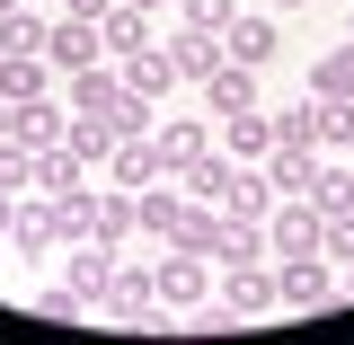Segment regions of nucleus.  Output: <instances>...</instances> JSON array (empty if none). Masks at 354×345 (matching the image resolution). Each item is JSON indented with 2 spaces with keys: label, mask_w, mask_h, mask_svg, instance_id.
<instances>
[{
  "label": "nucleus",
  "mask_w": 354,
  "mask_h": 345,
  "mask_svg": "<svg viewBox=\"0 0 354 345\" xmlns=\"http://www.w3.org/2000/svg\"><path fill=\"white\" fill-rule=\"evenodd\" d=\"M274 292H283V310H328L337 301V274H328L319 248H292V257H274Z\"/></svg>",
  "instance_id": "nucleus-1"
},
{
  "label": "nucleus",
  "mask_w": 354,
  "mask_h": 345,
  "mask_svg": "<svg viewBox=\"0 0 354 345\" xmlns=\"http://www.w3.org/2000/svg\"><path fill=\"white\" fill-rule=\"evenodd\" d=\"M310 204H319V213H354V160H319Z\"/></svg>",
  "instance_id": "nucleus-25"
},
{
  "label": "nucleus",
  "mask_w": 354,
  "mask_h": 345,
  "mask_svg": "<svg viewBox=\"0 0 354 345\" xmlns=\"http://www.w3.org/2000/svg\"><path fill=\"white\" fill-rule=\"evenodd\" d=\"M177 204H186V195H177L169 177H151V186L133 195V221H142V239H169V230H177Z\"/></svg>",
  "instance_id": "nucleus-21"
},
{
  "label": "nucleus",
  "mask_w": 354,
  "mask_h": 345,
  "mask_svg": "<svg viewBox=\"0 0 354 345\" xmlns=\"http://www.w3.org/2000/svg\"><path fill=\"white\" fill-rule=\"evenodd\" d=\"M257 257H274L266 221H221V248H213V265H257Z\"/></svg>",
  "instance_id": "nucleus-24"
},
{
  "label": "nucleus",
  "mask_w": 354,
  "mask_h": 345,
  "mask_svg": "<svg viewBox=\"0 0 354 345\" xmlns=\"http://www.w3.org/2000/svg\"><path fill=\"white\" fill-rule=\"evenodd\" d=\"M0 195H36V151L27 142H0Z\"/></svg>",
  "instance_id": "nucleus-33"
},
{
  "label": "nucleus",
  "mask_w": 354,
  "mask_h": 345,
  "mask_svg": "<svg viewBox=\"0 0 354 345\" xmlns=\"http://www.w3.org/2000/svg\"><path fill=\"white\" fill-rule=\"evenodd\" d=\"M274 18H248V9H230V27H221V53H230V62H239V71H266V62H274Z\"/></svg>",
  "instance_id": "nucleus-5"
},
{
  "label": "nucleus",
  "mask_w": 354,
  "mask_h": 345,
  "mask_svg": "<svg viewBox=\"0 0 354 345\" xmlns=\"http://www.w3.org/2000/svg\"><path fill=\"white\" fill-rule=\"evenodd\" d=\"M27 9H53V0H27Z\"/></svg>",
  "instance_id": "nucleus-44"
},
{
  "label": "nucleus",
  "mask_w": 354,
  "mask_h": 345,
  "mask_svg": "<svg viewBox=\"0 0 354 345\" xmlns=\"http://www.w3.org/2000/svg\"><path fill=\"white\" fill-rule=\"evenodd\" d=\"M9 248H27V257H36V248H62V213H53V195H27V204H18Z\"/></svg>",
  "instance_id": "nucleus-11"
},
{
  "label": "nucleus",
  "mask_w": 354,
  "mask_h": 345,
  "mask_svg": "<svg viewBox=\"0 0 354 345\" xmlns=\"http://www.w3.org/2000/svg\"><path fill=\"white\" fill-rule=\"evenodd\" d=\"M53 213H62V248H80L88 221H97V186H80V195H53Z\"/></svg>",
  "instance_id": "nucleus-31"
},
{
  "label": "nucleus",
  "mask_w": 354,
  "mask_h": 345,
  "mask_svg": "<svg viewBox=\"0 0 354 345\" xmlns=\"http://www.w3.org/2000/svg\"><path fill=\"white\" fill-rule=\"evenodd\" d=\"M115 71H124V88H133V97H151V106H160V97L177 88V62H169V44H142V53H124V62H115Z\"/></svg>",
  "instance_id": "nucleus-8"
},
{
  "label": "nucleus",
  "mask_w": 354,
  "mask_h": 345,
  "mask_svg": "<svg viewBox=\"0 0 354 345\" xmlns=\"http://www.w3.org/2000/svg\"><path fill=\"white\" fill-rule=\"evenodd\" d=\"M319 151H354V97H319Z\"/></svg>",
  "instance_id": "nucleus-32"
},
{
  "label": "nucleus",
  "mask_w": 354,
  "mask_h": 345,
  "mask_svg": "<svg viewBox=\"0 0 354 345\" xmlns=\"http://www.w3.org/2000/svg\"><path fill=\"white\" fill-rule=\"evenodd\" d=\"M160 310V283L142 274V265H115V283H106V319H151Z\"/></svg>",
  "instance_id": "nucleus-19"
},
{
  "label": "nucleus",
  "mask_w": 354,
  "mask_h": 345,
  "mask_svg": "<svg viewBox=\"0 0 354 345\" xmlns=\"http://www.w3.org/2000/svg\"><path fill=\"white\" fill-rule=\"evenodd\" d=\"M0 142H9V97H0Z\"/></svg>",
  "instance_id": "nucleus-41"
},
{
  "label": "nucleus",
  "mask_w": 354,
  "mask_h": 345,
  "mask_svg": "<svg viewBox=\"0 0 354 345\" xmlns=\"http://www.w3.org/2000/svg\"><path fill=\"white\" fill-rule=\"evenodd\" d=\"M346 44H354V18H346Z\"/></svg>",
  "instance_id": "nucleus-45"
},
{
  "label": "nucleus",
  "mask_w": 354,
  "mask_h": 345,
  "mask_svg": "<svg viewBox=\"0 0 354 345\" xmlns=\"http://www.w3.org/2000/svg\"><path fill=\"white\" fill-rule=\"evenodd\" d=\"M115 88H124V71H115V62L71 71V115H106V106H115Z\"/></svg>",
  "instance_id": "nucleus-23"
},
{
  "label": "nucleus",
  "mask_w": 354,
  "mask_h": 345,
  "mask_svg": "<svg viewBox=\"0 0 354 345\" xmlns=\"http://www.w3.org/2000/svg\"><path fill=\"white\" fill-rule=\"evenodd\" d=\"M230 177H239V160H230V151L213 142V151L186 169V195H195V204H221V186H230Z\"/></svg>",
  "instance_id": "nucleus-28"
},
{
  "label": "nucleus",
  "mask_w": 354,
  "mask_h": 345,
  "mask_svg": "<svg viewBox=\"0 0 354 345\" xmlns=\"http://www.w3.org/2000/svg\"><path fill=\"white\" fill-rule=\"evenodd\" d=\"M221 204H195V195H186V204H177V230H169V248H195V257H213L221 248Z\"/></svg>",
  "instance_id": "nucleus-14"
},
{
  "label": "nucleus",
  "mask_w": 354,
  "mask_h": 345,
  "mask_svg": "<svg viewBox=\"0 0 354 345\" xmlns=\"http://www.w3.org/2000/svg\"><path fill=\"white\" fill-rule=\"evenodd\" d=\"M97 177H106V186H124V195H142L151 177H169V169H160V151H151V142H115Z\"/></svg>",
  "instance_id": "nucleus-15"
},
{
  "label": "nucleus",
  "mask_w": 354,
  "mask_h": 345,
  "mask_svg": "<svg viewBox=\"0 0 354 345\" xmlns=\"http://www.w3.org/2000/svg\"><path fill=\"white\" fill-rule=\"evenodd\" d=\"M213 142L230 151V160H248V169H257L266 151H274V115H266V106H248V115H221V124H213Z\"/></svg>",
  "instance_id": "nucleus-7"
},
{
  "label": "nucleus",
  "mask_w": 354,
  "mask_h": 345,
  "mask_svg": "<svg viewBox=\"0 0 354 345\" xmlns=\"http://www.w3.org/2000/svg\"><path fill=\"white\" fill-rule=\"evenodd\" d=\"M266 177H274V195H310V177H319V151H266Z\"/></svg>",
  "instance_id": "nucleus-26"
},
{
  "label": "nucleus",
  "mask_w": 354,
  "mask_h": 345,
  "mask_svg": "<svg viewBox=\"0 0 354 345\" xmlns=\"http://www.w3.org/2000/svg\"><path fill=\"white\" fill-rule=\"evenodd\" d=\"M319 257H328V265H354V213H319Z\"/></svg>",
  "instance_id": "nucleus-35"
},
{
  "label": "nucleus",
  "mask_w": 354,
  "mask_h": 345,
  "mask_svg": "<svg viewBox=\"0 0 354 345\" xmlns=\"http://www.w3.org/2000/svg\"><path fill=\"white\" fill-rule=\"evenodd\" d=\"M169 62H177V80H195V88H204L221 62H230V53H221L213 27H186V36H169Z\"/></svg>",
  "instance_id": "nucleus-9"
},
{
  "label": "nucleus",
  "mask_w": 354,
  "mask_h": 345,
  "mask_svg": "<svg viewBox=\"0 0 354 345\" xmlns=\"http://www.w3.org/2000/svg\"><path fill=\"white\" fill-rule=\"evenodd\" d=\"M62 142H71V151H80L88 169H106V151H115V133L97 124V115H71V133H62Z\"/></svg>",
  "instance_id": "nucleus-34"
},
{
  "label": "nucleus",
  "mask_w": 354,
  "mask_h": 345,
  "mask_svg": "<svg viewBox=\"0 0 354 345\" xmlns=\"http://www.w3.org/2000/svg\"><path fill=\"white\" fill-rule=\"evenodd\" d=\"M151 151H160L169 177H186L204 151H213V115H160V124H151Z\"/></svg>",
  "instance_id": "nucleus-3"
},
{
  "label": "nucleus",
  "mask_w": 354,
  "mask_h": 345,
  "mask_svg": "<svg viewBox=\"0 0 354 345\" xmlns=\"http://www.w3.org/2000/svg\"><path fill=\"white\" fill-rule=\"evenodd\" d=\"M9 9H27V0H0V18H9Z\"/></svg>",
  "instance_id": "nucleus-43"
},
{
  "label": "nucleus",
  "mask_w": 354,
  "mask_h": 345,
  "mask_svg": "<svg viewBox=\"0 0 354 345\" xmlns=\"http://www.w3.org/2000/svg\"><path fill=\"white\" fill-rule=\"evenodd\" d=\"M62 133H71V115H62V106H44V97L9 106V142H27V151H53Z\"/></svg>",
  "instance_id": "nucleus-13"
},
{
  "label": "nucleus",
  "mask_w": 354,
  "mask_h": 345,
  "mask_svg": "<svg viewBox=\"0 0 354 345\" xmlns=\"http://www.w3.org/2000/svg\"><path fill=\"white\" fill-rule=\"evenodd\" d=\"M44 62L71 80V71H88V62H106V44H97L88 18H53V27H44Z\"/></svg>",
  "instance_id": "nucleus-4"
},
{
  "label": "nucleus",
  "mask_w": 354,
  "mask_h": 345,
  "mask_svg": "<svg viewBox=\"0 0 354 345\" xmlns=\"http://www.w3.org/2000/svg\"><path fill=\"white\" fill-rule=\"evenodd\" d=\"M221 213H230V221H266V213H274V177H266V160H257V169L239 160V177L221 186Z\"/></svg>",
  "instance_id": "nucleus-10"
},
{
  "label": "nucleus",
  "mask_w": 354,
  "mask_h": 345,
  "mask_svg": "<svg viewBox=\"0 0 354 345\" xmlns=\"http://www.w3.org/2000/svg\"><path fill=\"white\" fill-rule=\"evenodd\" d=\"M204 106H213V115H248V106H266V97H257V71L221 62L213 80H204Z\"/></svg>",
  "instance_id": "nucleus-17"
},
{
  "label": "nucleus",
  "mask_w": 354,
  "mask_h": 345,
  "mask_svg": "<svg viewBox=\"0 0 354 345\" xmlns=\"http://www.w3.org/2000/svg\"><path fill=\"white\" fill-rule=\"evenodd\" d=\"M230 9H239V0H177V18H186V27H230Z\"/></svg>",
  "instance_id": "nucleus-37"
},
{
  "label": "nucleus",
  "mask_w": 354,
  "mask_h": 345,
  "mask_svg": "<svg viewBox=\"0 0 354 345\" xmlns=\"http://www.w3.org/2000/svg\"><path fill=\"white\" fill-rule=\"evenodd\" d=\"M337 292H346V301H354V265H346V283H337Z\"/></svg>",
  "instance_id": "nucleus-42"
},
{
  "label": "nucleus",
  "mask_w": 354,
  "mask_h": 345,
  "mask_svg": "<svg viewBox=\"0 0 354 345\" xmlns=\"http://www.w3.org/2000/svg\"><path fill=\"white\" fill-rule=\"evenodd\" d=\"M9 221H18V195H0V239H9Z\"/></svg>",
  "instance_id": "nucleus-39"
},
{
  "label": "nucleus",
  "mask_w": 354,
  "mask_h": 345,
  "mask_svg": "<svg viewBox=\"0 0 354 345\" xmlns=\"http://www.w3.org/2000/svg\"><path fill=\"white\" fill-rule=\"evenodd\" d=\"M151 283H160V310H204V301H213V257H195V248H169Z\"/></svg>",
  "instance_id": "nucleus-2"
},
{
  "label": "nucleus",
  "mask_w": 354,
  "mask_h": 345,
  "mask_svg": "<svg viewBox=\"0 0 354 345\" xmlns=\"http://www.w3.org/2000/svg\"><path fill=\"white\" fill-rule=\"evenodd\" d=\"M80 292H71V283H44V292H36V319H53V328H62V319H80Z\"/></svg>",
  "instance_id": "nucleus-36"
},
{
  "label": "nucleus",
  "mask_w": 354,
  "mask_h": 345,
  "mask_svg": "<svg viewBox=\"0 0 354 345\" xmlns=\"http://www.w3.org/2000/svg\"><path fill=\"white\" fill-rule=\"evenodd\" d=\"M310 97H354V44H328L310 62Z\"/></svg>",
  "instance_id": "nucleus-27"
},
{
  "label": "nucleus",
  "mask_w": 354,
  "mask_h": 345,
  "mask_svg": "<svg viewBox=\"0 0 354 345\" xmlns=\"http://www.w3.org/2000/svg\"><path fill=\"white\" fill-rule=\"evenodd\" d=\"M266 310H283L274 274H266V265H230V283H221V319H266Z\"/></svg>",
  "instance_id": "nucleus-6"
},
{
  "label": "nucleus",
  "mask_w": 354,
  "mask_h": 345,
  "mask_svg": "<svg viewBox=\"0 0 354 345\" xmlns=\"http://www.w3.org/2000/svg\"><path fill=\"white\" fill-rule=\"evenodd\" d=\"M106 9H115V0H53V18H88V27H97Z\"/></svg>",
  "instance_id": "nucleus-38"
},
{
  "label": "nucleus",
  "mask_w": 354,
  "mask_h": 345,
  "mask_svg": "<svg viewBox=\"0 0 354 345\" xmlns=\"http://www.w3.org/2000/svg\"><path fill=\"white\" fill-rule=\"evenodd\" d=\"M124 9H142V18H151V9H169V0H124Z\"/></svg>",
  "instance_id": "nucleus-40"
},
{
  "label": "nucleus",
  "mask_w": 354,
  "mask_h": 345,
  "mask_svg": "<svg viewBox=\"0 0 354 345\" xmlns=\"http://www.w3.org/2000/svg\"><path fill=\"white\" fill-rule=\"evenodd\" d=\"M97 44H106V62H124V53H142V44H160V36H151V18H142V9L115 0V9L97 18Z\"/></svg>",
  "instance_id": "nucleus-16"
},
{
  "label": "nucleus",
  "mask_w": 354,
  "mask_h": 345,
  "mask_svg": "<svg viewBox=\"0 0 354 345\" xmlns=\"http://www.w3.org/2000/svg\"><path fill=\"white\" fill-rule=\"evenodd\" d=\"M274 142L283 151H319V97L310 106H274Z\"/></svg>",
  "instance_id": "nucleus-29"
},
{
  "label": "nucleus",
  "mask_w": 354,
  "mask_h": 345,
  "mask_svg": "<svg viewBox=\"0 0 354 345\" xmlns=\"http://www.w3.org/2000/svg\"><path fill=\"white\" fill-rule=\"evenodd\" d=\"M88 239H97V248H124V239H142V221H133V195H124V186H106V195H97Z\"/></svg>",
  "instance_id": "nucleus-20"
},
{
  "label": "nucleus",
  "mask_w": 354,
  "mask_h": 345,
  "mask_svg": "<svg viewBox=\"0 0 354 345\" xmlns=\"http://www.w3.org/2000/svg\"><path fill=\"white\" fill-rule=\"evenodd\" d=\"M44 27H53L44 9H9L0 18V53H44Z\"/></svg>",
  "instance_id": "nucleus-30"
},
{
  "label": "nucleus",
  "mask_w": 354,
  "mask_h": 345,
  "mask_svg": "<svg viewBox=\"0 0 354 345\" xmlns=\"http://www.w3.org/2000/svg\"><path fill=\"white\" fill-rule=\"evenodd\" d=\"M80 301H106V283H115V248H97V239H80L71 248V274H62Z\"/></svg>",
  "instance_id": "nucleus-18"
},
{
  "label": "nucleus",
  "mask_w": 354,
  "mask_h": 345,
  "mask_svg": "<svg viewBox=\"0 0 354 345\" xmlns=\"http://www.w3.org/2000/svg\"><path fill=\"white\" fill-rule=\"evenodd\" d=\"M266 239H274V257H292V248H319V204L292 195L283 213H266Z\"/></svg>",
  "instance_id": "nucleus-12"
},
{
  "label": "nucleus",
  "mask_w": 354,
  "mask_h": 345,
  "mask_svg": "<svg viewBox=\"0 0 354 345\" xmlns=\"http://www.w3.org/2000/svg\"><path fill=\"white\" fill-rule=\"evenodd\" d=\"M44 80H53V62H44V53H0V97H9V106L44 97Z\"/></svg>",
  "instance_id": "nucleus-22"
}]
</instances>
